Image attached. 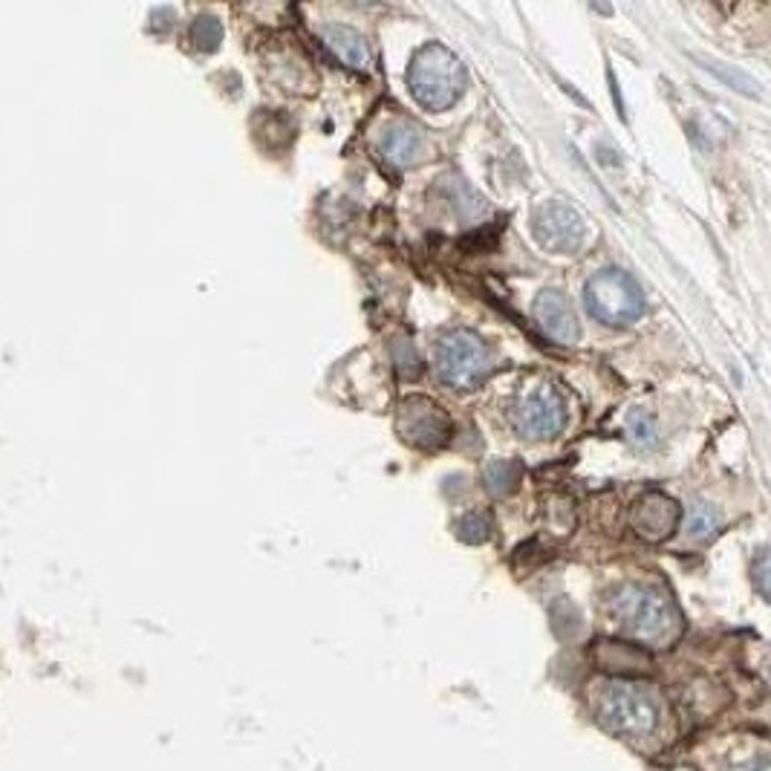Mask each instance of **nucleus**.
I'll list each match as a JSON object with an SVG mask.
<instances>
[{"instance_id": "nucleus-2", "label": "nucleus", "mask_w": 771, "mask_h": 771, "mask_svg": "<svg viewBox=\"0 0 771 771\" xmlns=\"http://www.w3.org/2000/svg\"><path fill=\"white\" fill-rule=\"evenodd\" d=\"M408 87L425 110H448L460 101L468 87L462 61L443 44H427L413 56Z\"/></svg>"}, {"instance_id": "nucleus-8", "label": "nucleus", "mask_w": 771, "mask_h": 771, "mask_svg": "<svg viewBox=\"0 0 771 771\" xmlns=\"http://www.w3.org/2000/svg\"><path fill=\"white\" fill-rule=\"evenodd\" d=\"M515 425L526 439H552L566 425L564 396L552 385H538L517 405Z\"/></svg>"}, {"instance_id": "nucleus-12", "label": "nucleus", "mask_w": 771, "mask_h": 771, "mask_svg": "<svg viewBox=\"0 0 771 771\" xmlns=\"http://www.w3.org/2000/svg\"><path fill=\"white\" fill-rule=\"evenodd\" d=\"M321 38L327 44V50L347 64L350 70H364L370 64V47L368 41L356 33L353 26L345 24H324L321 26Z\"/></svg>"}, {"instance_id": "nucleus-11", "label": "nucleus", "mask_w": 771, "mask_h": 771, "mask_svg": "<svg viewBox=\"0 0 771 771\" xmlns=\"http://www.w3.org/2000/svg\"><path fill=\"white\" fill-rule=\"evenodd\" d=\"M376 150L385 162L396 165V168H411L425 150V136L413 122H394L378 133Z\"/></svg>"}, {"instance_id": "nucleus-19", "label": "nucleus", "mask_w": 771, "mask_h": 771, "mask_svg": "<svg viewBox=\"0 0 771 771\" xmlns=\"http://www.w3.org/2000/svg\"><path fill=\"white\" fill-rule=\"evenodd\" d=\"M671 771H694V769H671Z\"/></svg>"}, {"instance_id": "nucleus-7", "label": "nucleus", "mask_w": 771, "mask_h": 771, "mask_svg": "<svg viewBox=\"0 0 771 771\" xmlns=\"http://www.w3.org/2000/svg\"><path fill=\"white\" fill-rule=\"evenodd\" d=\"M399 434L413 448L436 451L451 439V419L425 396H408L399 405Z\"/></svg>"}, {"instance_id": "nucleus-13", "label": "nucleus", "mask_w": 771, "mask_h": 771, "mask_svg": "<svg viewBox=\"0 0 771 771\" xmlns=\"http://www.w3.org/2000/svg\"><path fill=\"white\" fill-rule=\"evenodd\" d=\"M722 526V515L714 509V506H706V503H694L688 511V520H685V534L690 541L706 543L711 541Z\"/></svg>"}, {"instance_id": "nucleus-9", "label": "nucleus", "mask_w": 771, "mask_h": 771, "mask_svg": "<svg viewBox=\"0 0 771 771\" xmlns=\"http://www.w3.org/2000/svg\"><path fill=\"white\" fill-rule=\"evenodd\" d=\"M534 321L543 329V336L552 338L555 345L569 347L581 338V324L575 315L573 304L566 301L564 292L558 289H543L538 301H534Z\"/></svg>"}, {"instance_id": "nucleus-3", "label": "nucleus", "mask_w": 771, "mask_h": 771, "mask_svg": "<svg viewBox=\"0 0 771 771\" xmlns=\"http://www.w3.org/2000/svg\"><path fill=\"white\" fill-rule=\"evenodd\" d=\"M662 708H659L656 690L641 682H610L599 697L601 725L622 737L644 739L659 725Z\"/></svg>"}, {"instance_id": "nucleus-17", "label": "nucleus", "mask_w": 771, "mask_h": 771, "mask_svg": "<svg viewBox=\"0 0 771 771\" xmlns=\"http://www.w3.org/2000/svg\"><path fill=\"white\" fill-rule=\"evenodd\" d=\"M457 532H460L462 541L483 543L485 538H489V532H492V520H489V515H483V511H471V515L462 517Z\"/></svg>"}, {"instance_id": "nucleus-5", "label": "nucleus", "mask_w": 771, "mask_h": 771, "mask_svg": "<svg viewBox=\"0 0 771 771\" xmlns=\"http://www.w3.org/2000/svg\"><path fill=\"white\" fill-rule=\"evenodd\" d=\"M583 301L592 315L610 327H627L644 315V292L622 269L595 272L583 287Z\"/></svg>"}, {"instance_id": "nucleus-6", "label": "nucleus", "mask_w": 771, "mask_h": 771, "mask_svg": "<svg viewBox=\"0 0 771 771\" xmlns=\"http://www.w3.org/2000/svg\"><path fill=\"white\" fill-rule=\"evenodd\" d=\"M534 243L550 255H575L587 243V222L569 203H543L532 217Z\"/></svg>"}, {"instance_id": "nucleus-14", "label": "nucleus", "mask_w": 771, "mask_h": 771, "mask_svg": "<svg viewBox=\"0 0 771 771\" xmlns=\"http://www.w3.org/2000/svg\"><path fill=\"white\" fill-rule=\"evenodd\" d=\"M485 485L494 497H506L515 492L517 480H520V466L511 460H494L492 466L485 468Z\"/></svg>"}, {"instance_id": "nucleus-15", "label": "nucleus", "mask_w": 771, "mask_h": 771, "mask_svg": "<svg viewBox=\"0 0 771 771\" xmlns=\"http://www.w3.org/2000/svg\"><path fill=\"white\" fill-rule=\"evenodd\" d=\"M627 434H630L633 445H639V448H653L659 443L656 422L644 411H633L627 417Z\"/></svg>"}, {"instance_id": "nucleus-18", "label": "nucleus", "mask_w": 771, "mask_h": 771, "mask_svg": "<svg viewBox=\"0 0 771 771\" xmlns=\"http://www.w3.org/2000/svg\"><path fill=\"white\" fill-rule=\"evenodd\" d=\"M396 368L402 373V378H417L422 373V359H419L417 347L411 341H396Z\"/></svg>"}, {"instance_id": "nucleus-4", "label": "nucleus", "mask_w": 771, "mask_h": 771, "mask_svg": "<svg viewBox=\"0 0 771 771\" xmlns=\"http://www.w3.org/2000/svg\"><path fill=\"white\" fill-rule=\"evenodd\" d=\"M492 373V353L471 329H451L436 345V376L451 390H474Z\"/></svg>"}, {"instance_id": "nucleus-16", "label": "nucleus", "mask_w": 771, "mask_h": 771, "mask_svg": "<svg viewBox=\"0 0 771 771\" xmlns=\"http://www.w3.org/2000/svg\"><path fill=\"white\" fill-rule=\"evenodd\" d=\"M220 38H222V26L217 17L203 15L194 21V26H191V41L197 44L203 52H212L214 47L220 44Z\"/></svg>"}, {"instance_id": "nucleus-1", "label": "nucleus", "mask_w": 771, "mask_h": 771, "mask_svg": "<svg viewBox=\"0 0 771 771\" xmlns=\"http://www.w3.org/2000/svg\"><path fill=\"white\" fill-rule=\"evenodd\" d=\"M610 616L627 636L650 648H671L682 636V616L665 592L641 583H624L610 595Z\"/></svg>"}, {"instance_id": "nucleus-10", "label": "nucleus", "mask_w": 771, "mask_h": 771, "mask_svg": "<svg viewBox=\"0 0 771 771\" xmlns=\"http://www.w3.org/2000/svg\"><path fill=\"white\" fill-rule=\"evenodd\" d=\"M633 529L644 541H665L679 526V506L667 494L650 492L633 506Z\"/></svg>"}]
</instances>
